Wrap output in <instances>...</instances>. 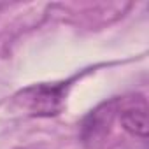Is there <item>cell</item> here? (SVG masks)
<instances>
[{
	"label": "cell",
	"instance_id": "cell-1",
	"mask_svg": "<svg viewBox=\"0 0 149 149\" xmlns=\"http://www.w3.org/2000/svg\"><path fill=\"white\" fill-rule=\"evenodd\" d=\"M70 83L35 84L25 88L14 97V102L32 116H56L65 104Z\"/></svg>",
	"mask_w": 149,
	"mask_h": 149
},
{
	"label": "cell",
	"instance_id": "cell-2",
	"mask_svg": "<svg viewBox=\"0 0 149 149\" xmlns=\"http://www.w3.org/2000/svg\"><path fill=\"white\" fill-rule=\"evenodd\" d=\"M118 116L128 133L142 139L147 135V102L142 95L125 100L118 98Z\"/></svg>",
	"mask_w": 149,
	"mask_h": 149
},
{
	"label": "cell",
	"instance_id": "cell-3",
	"mask_svg": "<svg viewBox=\"0 0 149 149\" xmlns=\"http://www.w3.org/2000/svg\"><path fill=\"white\" fill-rule=\"evenodd\" d=\"M116 114H118V98L105 102V104L98 105L95 111H91L83 121V128H81L83 140L84 142L100 140L109 132V126L112 125V119Z\"/></svg>",
	"mask_w": 149,
	"mask_h": 149
}]
</instances>
